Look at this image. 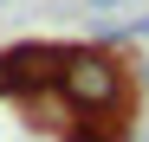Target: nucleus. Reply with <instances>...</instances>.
<instances>
[{
  "label": "nucleus",
  "mask_w": 149,
  "mask_h": 142,
  "mask_svg": "<svg viewBox=\"0 0 149 142\" xmlns=\"http://www.w3.org/2000/svg\"><path fill=\"white\" fill-rule=\"evenodd\" d=\"M58 97L78 116L123 123V110H130V65H123L117 52H104V45H71L65 71H58Z\"/></svg>",
  "instance_id": "obj_1"
},
{
  "label": "nucleus",
  "mask_w": 149,
  "mask_h": 142,
  "mask_svg": "<svg viewBox=\"0 0 149 142\" xmlns=\"http://www.w3.org/2000/svg\"><path fill=\"white\" fill-rule=\"evenodd\" d=\"M65 52H71V45H52V39L13 45V52H7V84H13V97H26V90H58Z\"/></svg>",
  "instance_id": "obj_2"
},
{
  "label": "nucleus",
  "mask_w": 149,
  "mask_h": 142,
  "mask_svg": "<svg viewBox=\"0 0 149 142\" xmlns=\"http://www.w3.org/2000/svg\"><path fill=\"white\" fill-rule=\"evenodd\" d=\"M91 13H117V7H130V0H84Z\"/></svg>",
  "instance_id": "obj_3"
},
{
  "label": "nucleus",
  "mask_w": 149,
  "mask_h": 142,
  "mask_svg": "<svg viewBox=\"0 0 149 142\" xmlns=\"http://www.w3.org/2000/svg\"><path fill=\"white\" fill-rule=\"evenodd\" d=\"M0 97H13V84H7V52H0Z\"/></svg>",
  "instance_id": "obj_4"
},
{
  "label": "nucleus",
  "mask_w": 149,
  "mask_h": 142,
  "mask_svg": "<svg viewBox=\"0 0 149 142\" xmlns=\"http://www.w3.org/2000/svg\"><path fill=\"white\" fill-rule=\"evenodd\" d=\"M0 7H7V0H0Z\"/></svg>",
  "instance_id": "obj_5"
}]
</instances>
